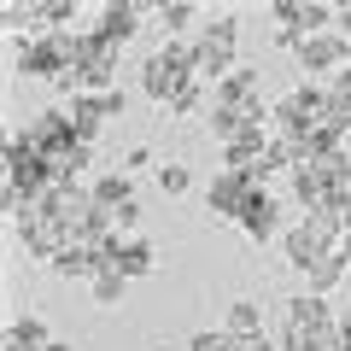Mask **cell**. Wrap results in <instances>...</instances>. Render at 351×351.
<instances>
[{
  "label": "cell",
  "mask_w": 351,
  "mask_h": 351,
  "mask_svg": "<svg viewBox=\"0 0 351 351\" xmlns=\"http://www.w3.org/2000/svg\"><path fill=\"white\" fill-rule=\"evenodd\" d=\"M287 182H293V199H299L304 211H334V217L351 211V158L346 152H328V158L299 164Z\"/></svg>",
  "instance_id": "6da1fadb"
},
{
  "label": "cell",
  "mask_w": 351,
  "mask_h": 351,
  "mask_svg": "<svg viewBox=\"0 0 351 351\" xmlns=\"http://www.w3.org/2000/svg\"><path fill=\"white\" fill-rule=\"evenodd\" d=\"M188 88H199V71H193V41H164L158 53L141 59V94L158 100L164 112H170Z\"/></svg>",
  "instance_id": "7a4b0ae2"
},
{
  "label": "cell",
  "mask_w": 351,
  "mask_h": 351,
  "mask_svg": "<svg viewBox=\"0 0 351 351\" xmlns=\"http://www.w3.org/2000/svg\"><path fill=\"white\" fill-rule=\"evenodd\" d=\"M64 47H71V71H64V94H106L117 88V47H106L94 29H64Z\"/></svg>",
  "instance_id": "3957f363"
},
{
  "label": "cell",
  "mask_w": 351,
  "mask_h": 351,
  "mask_svg": "<svg viewBox=\"0 0 351 351\" xmlns=\"http://www.w3.org/2000/svg\"><path fill=\"white\" fill-rule=\"evenodd\" d=\"M339 240H346V217H334V211H304L299 223H287L281 252H287L293 269H311V263H322L328 252H339Z\"/></svg>",
  "instance_id": "277c9868"
},
{
  "label": "cell",
  "mask_w": 351,
  "mask_h": 351,
  "mask_svg": "<svg viewBox=\"0 0 351 351\" xmlns=\"http://www.w3.org/2000/svg\"><path fill=\"white\" fill-rule=\"evenodd\" d=\"M234 47H240V18L234 12H217L211 24L193 36V71H199V82H223V76H234Z\"/></svg>",
  "instance_id": "5b68a950"
},
{
  "label": "cell",
  "mask_w": 351,
  "mask_h": 351,
  "mask_svg": "<svg viewBox=\"0 0 351 351\" xmlns=\"http://www.w3.org/2000/svg\"><path fill=\"white\" fill-rule=\"evenodd\" d=\"M12 71L18 76H36V82H64V71H71V47H64V29L59 36H18L12 41Z\"/></svg>",
  "instance_id": "8992f818"
},
{
  "label": "cell",
  "mask_w": 351,
  "mask_h": 351,
  "mask_svg": "<svg viewBox=\"0 0 351 351\" xmlns=\"http://www.w3.org/2000/svg\"><path fill=\"white\" fill-rule=\"evenodd\" d=\"M334 24V6H322V0H276L269 6V29H276V47H299L304 36H322V29Z\"/></svg>",
  "instance_id": "52a82bcc"
},
{
  "label": "cell",
  "mask_w": 351,
  "mask_h": 351,
  "mask_svg": "<svg viewBox=\"0 0 351 351\" xmlns=\"http://www.w3.org/2000/svg\"><path fill=\"white\" fill-rule=\"evenodd\" d=\"M269 106H276V100H263L258 71H246V64H240L234 76H223V82H217L211 112H228V117H240V123H269Z\"/></svg>",
  "instance_id": "ba28073f"
},
{
  "label": "cell",
  "mask_w": 351,
  "mask_h": 351,
  "mask_svg": "<svg viewBox=\"0 0 351 351\" xmlns=\"http://www.w3.org/2000/svg\"><path fill=\"white\" fill-rule=\"evenodd\" d=\"M12 228H18V246H24L29 258H41V263H53L59 252H71V246H76V240H71V228H64L53 211H41V205L24 217V223H12Z\"/></svg>",
  "instance_id": "9c48e42d"
},
{
  "label": "cell",
  "mask_w": 351,
  "mask_h": 351,
  "mask_svg": "<svg viewBox=\"0 0 351 351\" xmlns=\"http://www.w3.org/2000/svg\"><path fill=\"white\" fill-rule=\"evenodd\" d=\"M299 123H328V88L299 82L293 94H281L269 106V129H299Z\"/></svg>",
  "instance_id": "30bf717a"
},
{
  "label": "cell",
  "mask_w": 351,
  "mask_h": 351,
  "mask_svg": "<svg viewBox=\"0 0 351 351\" xmlns=\"http://www.w3.org/2000/svg\"><path fill=\"white\" fill-rule=\"evenodd\" d=\"M246 199H252V176L246 170H217L205 182V211H211V223H240Z\"/></svg>",
  "instance_id": "8fae6325"
},
{
  "label": "cell",
  "mask_w": 351,
  "mask_h": 351,
  "mask_svg": "<svg viewBox=\"0 0 351 351\" xmlns=\"http://www.w3.org/2000/svg\"><path fill=\"white\" fill-rule=\"evenodd\" d=\"M293 59H299L311 76H328V71L339 76V71L351 64V41L339 36V29H322V36H304L299 47H293Z\"/></svg>",
  "instance_id": "7c38bea8"
},
{
  "label": "cell",
  "mask_w": 351,
  "mask_h": 351,
  "mask_svg": "<svg viewBox=\"0 0 351 351\" xmlns=\"http://www.w3.org/2000/svg\"><path fill=\"white\" fill-rule=\"evenodd\" d=\"M240 234H246L252 246H269V240L287 234V223H281V199L269 188H252L246 211H240Z\"/></svg>",
  "instance_id": "4fadbf2b"
},
{
  "label": "cell",
  "mask_w": 351,
  "mask_h": 351,
  "mask_svg": "<svg viewBox=\"0 0 351 351\" xmlns=\"http://www.w3.org/2000/svg\"><path fill=\"white\" fill-rule=\"evenodd\" d=\"M24 135H29V147H36L41 158H59L64 147H76V123H71V112H64V106L36 112V117L24 123Z\"/></svg>",
  "instance_id": "5bb4252c"
},
{
  "label": "cell",
  "mask_w": 351,
  "mask_h": 351,
  "mask_svg": "<svg viewBox=\"0 0 351 351\" xmlns=\"http://www.w3.org/2000/svg\"><path fill=\"white\" fill-rule=\"evenodd\" d=\"M147 12H152V6H129V0H106L100 12H94V24H88V29H94V36H100L106 47H117V53H123V41H135V29H141V18H147Z\"/></svg>",
  "instance_id": "9a60e30c"
},
{
  "label": "cell",
  "mask_w": 351,
  "mask_h": 351,
  "mask_svg": "<svg viewBox=\"0 0 351 351\" xmlns=\"http://www.w3.org/2000/svg\"><path fill=\"white\" fill-rule=\"evenodd\" d=\"M41 211H53L64 228H71V240H76V234H82V223H88V211H94V193H88L82 182H59V188L41 199Z\"/></svg>",
  "instance_id": "2e32d148"
},
{
  "label": "cell",
  "mask_w": 351,
  "mask_h": 351,
  "mask_svg": "<svg viewBox=\"0 0 351 351\" xmlns=\"http://www.w3.org/2000/svg\"><path fill=\"white\" fill-rule=\"evenodd\" d=\"M64 112H71V123H76V141H88V147L100 141V129H106V123H117L112 106H106V94H76Z\"/></svg>",
  "instance_id": "e0dca14e"
},
{
  "label": "cell",
  "mask_w": 351,
  "mask_h": 351,
  "mask_svg": "<svg viewBox=\"0 0 351 351\" xmlns=\"http://www.w3.org/2000/svg\"><path fill=\"white\" fill-rule=\"evenodd\" d=\"M47 269L59 281H82V287H94V276L106 269V258H100V246H71V252H59Z\"/></svg>",
  "instance_id": "ac0fdd59"
},
{
  "label": "cell",
  "mask_w": 351,
  "mask_h": 351,
  "mask_svg": "<svg viewBox=\"0 0 351 351\" xmlns=\"http://www.w3.org/2000/svg\"><path fill=\"white\" fill-rule=\"evenodd\" d=\"M88 193H94V205H100V211H129V205H135L141 199V193H135V176H129V170H117V176H94V182H88Z\"/></svg>",
  "instance_id": "d6986e66"
},
{
  "label": "cell",
  "mask_w": 351,
  "mask_h": 351,
  "mask_svg": "<svg viewBox=\"0 0 351 351\" xmlns=\"http://www.w3.org/2000/svg\"><path fill=\"white\" fill-rule=\"evenodd\" d=\"M223 328L240 339V346H258V339H263V311H258L252 299H234V304L223 311Z\"/></svg>",
  "instance_id": "ffe728a7"
},
{
  "label": "cell",
  "mask_w": 351,
  "mask_h": 351,
  "mask_svg": "<svg viewBox=\"0 0 351 351\" xmlns=\"http://www.w3.org/2000/svg\"><path fill=\"white\" fill-rule=\"evenodd\" d=\"M47 346H53V334L41 316H12L6 322V351H47Z\"/></svg>",
  "instance_id": "44dd1931"
},
{
  "label": "cell",
  "mask_w": 351,
  "mask_h": 351,
  "mask_svg": "<svg viewBox=\"0 0 351 351\" xmlns=\"http://www.w3.org/2000/svg\"><path fill=\"white\" fill-rule=\"evenodd\" d=\"M304 281H311L316 299H328L334 287H346V252H328L322 263H311V269H304Z\"/></svg>",
  "instance_id": "7402d4cb"
},
{
  "label": "cell",
  "mask_w": 351,
  "mask_h": 351,
  "mask_svg": "<svg viewBox=\"0 0 351 351\" xmlns=\"http://www.w3.org/2000/svg\"><path fill=\"white\" fill-rule=\"evenodd\" d=\"M53 164V176H59V182H82L88 170H94V147H88V141H76V147H64L59 158H47Z\"/></svg>",
  "instance_id": "603a6c76"
},
{
  "label": "cell",
  "mask_w": 351,
  "mask_h": 351,
  "mask_svg": "<svg viewBox=\"0 0 351 351\" xmlns=\"http://www.w3.org/2000/svg\"><path fill=\"white\" fill-rule=\"evenodd\" d=\"M152 18H158L170 36H188L193 18H199V6H193V0H158V6H152Z\"/></svg>",
  "instance_id": "cb8c5ba5"
},
{
  "label": "cell",
  "mask_w": 351,
  "mask_h": 351,
  "mask_svg": "<svg viewBox=\"0 0 351 351\" xmlns=\"http://www.w3.org/2000/svg\"><path fill=\"white\" fill-rule=\"evenodd\" d=\"M188 188H193V170H188L182 158H176V164H158V193H164V199H182Z\"/></svg>",
  "instance_id": "d4e9b609"
},
{
  "label": "cell",
  "mask_w": 351,
  "mask_h": 351,
  "mask_svg": "<svg viewBox=\"0 0 351 351\" xmlns=\"http://www.w3.org/2000/svg\"><path fill=\"white\" fill-rule=\"evenodd\" d=\"M88 293H94V304H117V299L129 293V276H123V269H100Z\"/></svg>",
  "instance_id": "484cf974"
},
{
  "label": "cell",
  "mask_w": 351,
  "mask_h": 351,
  "mask_svg": "<svg viewBox=\"0 0 351 351\" xmlns=\"http://www.w3.org/2000/svg\"><path fill=\"white\" fill-rule=\"evenodd\" d=\"M328 123L339 135H351V88H339V82H328Z\"/></svg>",
  "instance_id": "4316f807"
},
{
  "label": "cell",
  "mask_w": 351,
  "mask_h": 351,
  "mask_svg": "<svg viewBox=\"0 0 351 351\" xmlns=\"http://www.w3.org/2000/svg\"><path fill=\"white\" fill-rule=\"evenodd\" d=\"M188 351H246V346H240L228 328H205V334H193V346H188Z\"/></svg>",
  "instance_id": "83f0119b"
},
{
  "label": "cell",
  "mask_w": 351,
  "mask_h": 351,
  "mask_svg": "<svg viewBox=\"0 0 351 351\" xmlns=\"http://www.w3.org/2000/svg\"><path fill=\"white\" fill-rule=\"evenodd\" d=\"M199 106H205V82H199V88H188V94H182V100L170 106V117H193Z\"/></svg>",
  "instance_id": "f1b7e54d"
},
{
  "label": "cell",
  "mask_w": 351,
  "mask_h": 351,
  "mask_svg": "<svg viewBox=\"0 0 351 351\" xmlns=\"http://www.w3.org/2000/svg\"><path fill=\"white\" fill-rule=\"evenodd\" d=\"M123 170H152V147H129L123 152Z\"/></svg>",
  "instance_id": "f546056e"
},
{
  "label": "cell",
  "mask_w": 351,
  "mask_h": 351,
  "mask_svg": "<svg viewBox=\"0 0 351 351\" xmlns=\"http://www.w3.org/2000/svg\"><path fill=\"white\" fill-rule=\"evenodd\" d=\"M334 29L351 41V0H339V6H334Z\"/></svg>",
  "instance_id": "4dcf8cb0"
},
{
  "label": "cell",
  "mask_w": 351,
  "mask_h": 351,
  "mask_svg": "<svg viewBox=\"0 0 351 351\" xmlns=\"http://www.w3.org/2000/svg\"><path fill=\"white\" fill-rule=\"evenodd\" d=\"M339 252H346V287H351V211H346V240H339Z\"/></svg>",
  "instance_id": "1f68e13d"
},
{
  "label": "cell",
  "mask_w": 351,
  "mask_h": 351,
  "mask_svg": "<svg viewBox=\"0 0 351 351\" xmlns=\"http://www.w3.org/2000/svg\"><path fill=\"white\" fill-rule=\"evenodd\" d=\"M339 339H346V351H351V311L339 316Z\"/></svg>",
  "instance_id": "d6a6232c"
},
{
  "label": "cell",
  "mask_w": 351,
  "mask_h": 351,
  "mask_svg": "<svg viewBox=\"0 0 351 351\" xmlns=\"http://www.w3.org/2000/svg\"><path fill=\"white\" fill-rule=\"evenodd\" d=\"M334 82H339V88H351V64H346V71H339V76H334Z\"/></svg>",
  "instance_id": "836d02e7"
},
{
  "label": "cell",
  "mask_w": 351,
  "mask_h": 351,
  "mask_svg": "<svg viewBox=\"0 0 351 351\" xmlns=\"http://www.w3.org/2000/svg\"><path fill=\"white\" fill-rule=\"evenodd\" d=\"M47 351H71V346H59V339H53V346H47Z\"/></svg>",
  "instance_id": "e575fe53"
}]
</instances>
